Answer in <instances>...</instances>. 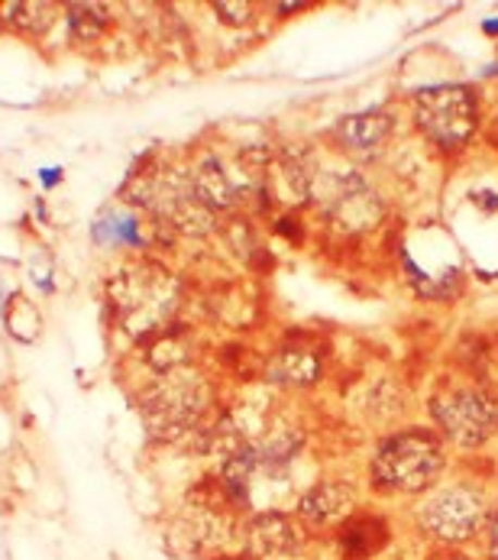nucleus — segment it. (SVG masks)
Here are the masks:
<instances>
[{"mask_svg": "<svg viewBox=\"0 0 498 560\" xmlns=\"http://www.w3.org/2000/svg\"><path fill=\"white\" fill-rule=\"evenodd\" d=\"M434 560H466V558H460V555H453V551H444V555H437Z\"/></svg>", "mask_w": 498, "mask_h": 560, "instance_id": "obj_19", "label": "nucleus"}, {"mask_svg": "<svg viewBox=\"0 0 498 560\" xmlns=\"http://www.w3.org/2000/svg\"><path fill=\"white\" fill-rule=\"evenodd\" d=\"M275 10H278V13H295V10H301V3H278Z\"/></svg>", "mask_w": 498, "mask_h": 560, "instance_id": "obj_17", "label": "nucleus"}, {"mask_svg": "<svg viewBox=\"0 0 498 560\" xmlns=\"http://www.w3.org/2000/svg\"><path fill=\"white\" fill-rule=\"evenodd\" d=\"M249 548L259 560H295L304 551V532L285 512H259L249 522Z\"/></svg>", "mask_w": 498, "mask_h": 560, "instance_id": "obj_7", "label": "nucleus"}, {"mask_svg": "<svg viewBox=\"0 0 498 560\" xmlns=\"http://www.w3.org/2000/svg\"><path fill=\"white\" fill-rule=\"evenodd\" d=\"M437 434L463 450H476L498 434V393L483 383H447L427 399Z\"/></svg>", "mask_w": 498, "mask_h": 560, "instance_id": "obj_2", "label": "nucleus"}, {"mask_svg": "<svg viewBox=\"0 0 498 560\" xmlns=\"http://www.w3.org/2000/svg\"><path fill=\"white\" fill-rule=\"evenodd\" d=\"M447 466L444 437L431 427H404L375 444L370 480L382 493L418 496L431 493Z\"/></svg>", "mask_w": 498, "mask_h": 560, "instance_id": "obj_1", "label": "nucleus"}, {"mask_svg": "<svg viewBox=\"0 0 498 560\" xmlns=\"http://www.w3.org/2000/svg\"><path fill=\"white\" fill-rule=\"evenodd\" d=\"M486 535H489V560H498V502H496V509H489Z\"/></svg>", "mask_w": 498, "mask_h": 560, "instance_id": "obj_15", "label": "nucleus"}, {"mask_svg": "<svg viewBox=\"0 0 498 560\" xmlns=\"http://www.w3.org/2000/svg\"><path fill=\"white\" fill-rule=\"evenodd\" d=\"M414 124L440 149H463L480 127V98L470 85H431L414 95Z\"/></svg>", "mask_w": 498, "mask_h": 560, "instance_id": "obj_4", "label": "nucleus"}, {"mask_svg": "<svg viewBox=\"0 0 498 560\" xmlns=\"http://www.w3.org/2000/svg\"><path fill=\"white\" fill-rule=\"evenodd\" d=\"M391 542V528L385 515L357 509L337 525V551L340 560H373Z\"/></svg>", "mask_w": 498, "mask_h": 560, "instance_id": "obj_8", "label": "nucleus"}, {"mask_svg": "<svg viewBox=\"0 0 498 560\" xmlns=\"http://www.w3.org/2000/svg\"><path fill=\"white\" fill-rule=\"evenodd\" d=\"M91 240L98 247H146V234L139 217L126 214V211H111L104 217H98L91 224Z\"/></svg>", "mask_w": 498, "mask_h": 560, "instance_id": "obj_11", "label": "nucleus"}, {"mask_svg": "<svg viewBox=\"0 0 498 560\" xmlns=\"http://www.w3.org/2000/svg\"><path fill=\"white\" fill-rule=\"evenodd\" d=\"M214 10L221 13V20L234 23V26H244L252 20V7L249 3H214Z\"/></svg>", "mask_w": 498, "mask_h": 560, "instance_id": "obj_14", "label": "nucleus"}, {"mask_svg": "<svg viewBox=\"0 0 498 560\" xmlns=\"http://www.w3.org/2000/svg\"><path fill=\"white\" fill-rule=\"evenodd\" d=\"M10 13H16V16H10V23L13 26H20V29H46L49 26V7H42V3H16V7H7Z\"/></svg>", "mask_w": 498, "mask_h": 560, "instance_id": "obj_13", "label": "nucleus"}, {"mask_svg": "<svg viewBox=\"0 0 498 560\" xmlns=\"http://www.w3.org/2000/svg\"><path fill=\"white\" fill-rule=\"evenodd\" d=\"M483 29H486V33H498V20H486Z\"/></svg>", "mask_w": 498, "mask_h": 560, "instance_id": "obj_18", "label": "nucleus"}, {"mask_svg": "<svg viewBox=\"0 0 498 560\" xmlns=\"http://www.w3.org/2000/svg\"><path fill=\"white\" fill-rule=\"evenodd\" d=\"M414 519L427 538L453 548V545H466L480 535V528L489 519V502L476 483H450V486L431 489L418 502Z\"/></svg>", "mask_w": 498, "mask_h": 560, "instance_id": "obj_3", "label": "nucleus"}, {"mask_svg": "<svg viewBox=\"0 0 498 560\" xmlns=\"http://www.w3.org/2000/svg\"><path fill=\"white\" fill-rule=\"evenodd\" d=\"M391 114L388 111H363V114H350L337 124L334 137L340 142V149H347L350 155H375L385 140L391 137Z\"/></svg>", "mask_w": 498, "mask_h": 560, "instance_id": "obj_9", "label": "nucleus"}, {"mask_svg": "<svg viewBox=\"0 0 498 560\" xmlns=\"http://www.w3.org/2000/svg\"><path fill=\"white\" fill-rule=\"evenodd\" d=\"M311 201L344 234H366L385 214V201L357 172H318Z\"/></svg>", "mask_w": 498, "mask_h": 560, "instance_id": "obj_5", "label": "nucleus"}, {"mask_svg": "<svg viewBox=\"0 0 498 560\" xmlns=\"http://www.w3.org/2000/svg\"><path fill=\"white\" fill-rule=\"evenodd\" d=\"M62 178H65V172H62L59 165L39 169V182H42V188H55V185H62Z\"/></svg>", "mask_w": 498, "mask_h": 560, "instance_id": "obj_16", "label": "nucleus"}, {"mask_svg": "<svg viewBox=\"0 0 498 560\" xmlns=\"http://www.w3.org/2000/svg\"><path fill=\"white\" fill-rule=\"evenodd\" d=\"M104 13L108 10L101 3H72L69 7V29H72V36L82 39V42L95 39L104 29V23H108Z\"/></svg>", "mask_w": 498, "mask_h": 560, "instance_id": "obj_12", "label": "nucleus"}, {"mask_svg": "<svg viewBox=\"0 0 498 560\" xmlns=\"http://www.w3.org/2000/svg\"><path fill=\"white\" fill-rule=\"evenodd\" d=\"M321 373H324L321 357L311 347H301V344L282 347L269 363V379L275 386H288V389H311V386L321 383Z\"/></svg>", "mask_w": 498, "mask_h": 560, "instance_id": "obj_10", "label": "nucleus"}, {"mask_svg": "<svg viewBox=\"0 0 498 560\" xmlns=\"http://www.w3.org/2000/svg\"><path fill=\"white\" fill-rule=\"evenodd\" d=\"M357 512V486L350 480H321L298 499V515L314 528L340 525Z\"/></svg>", "mask_w": 498, "mask_h": 560, "instance_id": "obj_6", "label": "nucleus"}]
</instances>
